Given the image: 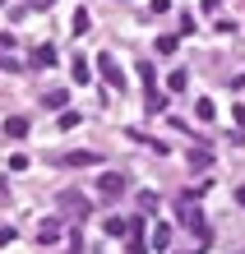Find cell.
<instances>
[{"instance_id":"6da1fadb","label":"cell","mask_w":245,"mask_h":254,"mask_svg":"<svg viewBox=\"0 0 245 254\" xmlns=\"http://www.w3.org/2000/svg\"><path fill=\"white\" fill-rule=\"evenodd\" d=\"M176 217H180V227H190V231H194V241H199V245H208V217L199 213V203H194V199H180Z\"/></svg>"},{"instance_id":"7a4b0ae2","label":"cell","mask_w":245,"mask_h":254,"mask_svg":"<svg viewBox=\"0 0 245 254\" xmlns=\"http://www.w3.org/2000/svg\"><path fill=\"white\" fill-rule=\"evenodd\" d=\"M56 208H60L65 217L83 222L88 213H93V199H88V194H79V190H60V194H56Z\"/></svg>"},{"instance_id":"3957f363","label":"cell","mask_w":245,"mask_h":254,"mask_svg":"<svg viewBox=\"0 0 245 254\" xmlns=\"http://www.w3.org/2000/svg\"><path fill=\"white\" fill-rule=\"evenodd\" d=\"M120 190H125V176H120V171H102V181H97V194H102V199L106 203L120 199Z\"/></svg>"},{"instance_id":"277c9868","label":"cell","mask_w":245,"mask_h":254,"mask_svg":"<svg viewBox=\"0 0 245 254\" xmlns=\"http://www.w3.org/2000/svg\"><path fill=\"white\" fill-rule=\"evenodd\" d=\"M97 74H102V79L111 83V88H120V83H125V79H120V65H116V56H111V51H102V56H97Z\"/></svg>"},{"instance_id":"5b68a950","label":"cell","mask_w":245,"mask_h":254,"mask_svg":"<svg viewBox=\"0 0 245 254\" xmlns=\"http://www.w3.org/2000/svg\"><path fill=\"white\" fill-rule=\"evenodd\" d=\"M60 236H65V227H60L56 217H47V222H42V227H37V241H42V245H56Z\"/></svg>"},{"instance_id":"8992f818","label":"cell","mask_w":245,"mask_h":254,"mask_svg":"<svg viewBox=\"0 0 245 254\" xmlns=\"http://www.w3.org/2000/svg\"><path fill=\"white\" fill-rule=\"evenodd\" d=\"M134 231V217H106V236H120V241H130Z\"/></svg>"},{"instance_id":"52a82bcc","label":"cell","mask_w":245,"mask_h":254,"mask_svg":"<svg viewBox=\"0 0 245 254\" xmlns=\"http://www.w3.org/2000/svg\"><path fill=\"white\" fill-rule=\"evenodd\" d=\"M0 129H5V139H23V134H28V121H23V116H5V125H0Z\"/></svg>"},{"instance_id":"ba28073f","label":"cell","mask_w":245,"mask_h":254,"mask_svg":"<svg viewBox=\"0 0 245 254\" xmlns=\"http://www.w3.org/2000/svg\"><path fill=\"white\" fill-rule=\"evenodd\" d=\"M60 162H65V167H97V153H83L79 148V153H65Z\"/></svg>"},{"instance_id":"9c48e42d","label":"cell","mask_w":245,"mask_h":254,"mask_svg":"<svg viewBox=\"0 0 245 254\" xmlns=\"http://www.w3.org/2000/svg\"><path fill=\"white\" fill-rule=\"evenodd\" d=\"M148 245H153V250H171V231H166L162 222H158V227L148 231Z\"/></svg>"},{"instance_id":"30bf717a","label":"cell","mask_w":245,"mask_h":254,"mask_svg":"<svg viewBox=\"0 0 245 254\" xmlns=\"http://www.w3.org/2000/svg\"><path fill=\"white\" fill-rule=\"evenodd\" d=\"M208 162H213L208 148H190V171H208Z\"/></svg>"},{"instance_id":"8fae6325","label":"cell","mask_w":245,"mask_h":254,"mask_svg":"<svg viewBox=\"0 0 245 254\" xmlns=\"http://www.w3.org/2000/svg\"><path fill=\"white\" fill-rule=\"evenodd\" d=\"M56 61H60V51H56V47H37V51H33V65H47V69H51Z\"/></svg>"},{"instance_id":"7c38bea8","label":"cell","mask_w":245,"mask_h":254,"mask_svg":"<svg viewBox=\"0 0 245 254\" xmlns=\"http://www.w3.org/2000/svg\"><path fill=\"white\" fill-rule=\"evenodd\" d=\"M166 88H171V93H185V88H190V74L185 69H171V74H166Z\"/></svg>"},{"instance_id":"4fadbf2b","label":"cell","mask_w":245,"mask_h":254,"mask_svg":"<svg viewBox=\"0 0 245 254\" xmlns=\"http://www.w3.org/2000/svg\"><path fill=\"white\" fill-rule=\"evenodd\" d=\"M144 102H148V111H153V116L166 111V93H158V88H148V97H144Z\"/></svg>"},{"instance_id":"5bb4252c","label":"cell","mask_w":245,"mask_h":254,"mask_svg":"<svg viewBox=\"0 0 245 254\" xmlns=\"http://www.w3.org/2000/svg\"><path fill=\"white\" fill-rule=\"evenodd\" d=\"M74 79H79V83H88V79H93V65H88L83 56H79V61H74Z\"/></svg>"},{"instance_id":"9a60e30c","label":"cell","mask_w":245,"mask_h":254,"mask_svg":"<svg viewBox=\"0 0 245 254\" xmlns=\"http://www.w3.org/2000/svg\"><path fill=\"white\" fill-rule=\"evenodd\" d=\"M194 116H199V121H213V102L199 97V102H194Z\"/></svg>"},{"instance_id":"2e32d148","label":"cell","mask_w":245,"mask_h":254,"mask_svg":"<svg viewBox=\"0 0 245 254\" xmlns=\"http://www.w3.org/2000/svg\"><path fill=\"white\" fill-rule=\"evenodd\" d=\"M139 213H148V217L158 213V194H139Z\"/></svg>"},{"instance_id":"e0dca14e","label":"cell","mask_w":245,"mask_h":254,"mask_svg":"<svg viewBox=\"0 0 245 254\" xmlns=\"http://www.w3.org/2000/svg\"><path fill=\"white\" fill-rule=\"evenodd\" d=\"M176 42L180 37H158V56H176Z\"/></svg>"},{"instance_id":"ac0fdd59","label":"cell","mask_w":245,"mask_h":254,"mask_svg":"<svg viewBox=\"0 0 245 254\" xmlns=\"http://www.w3.org/2000/svg\"><path fill=\"white\" fill-rule=\"evenodd\" d=\"M139 79H144L148 88H158V74H153V65H148V61H139Z\"/></svg>"},{"instance_id":"d6986e66","label":"cell","mask_w":245,"mask_h":254,"mask_svg":"<svg viewBox=\"0 0 245 254\" xmlns=\"http://www.w3.org/2000/svg\"><path fill=\"white\" fill-rule=\"evenodd\" d=\"M83 121V116L79 111H60V129H74V125H79Z\"/></svg>"},{"instance_id":"ffe728a7","label":"cell","mask_w":245,"mask_h":254,"mask_svg":"<svg viewBox=\"0 0 245 254\" xmlns=\"http://www.w3.org/2000/svg\"><path fill=\"white\" fill-rule=\"evenodd\" d=\"M88 23H93V19H88V9H79V14H74V33H79V37L88 33Z\"/></svg>"},{"instance_id":"44dd1931","label":"cell","mask_w":245,"mask_h":254,"mask_svg":"<svg viewBox=\"0 0 245 254\" xmlns=\"http://www.w3.org/2000/svg\"><path fill=\"white\" fill-rule=\"evenodd\" d=\"M47 107H65V88H51V93H47Z\"/></svg>"},{"instance_id":"7402d4cb","label":"cell","mask_w":245,"mask_h":254,"mask_svg":"<svg viewBox=\"0 0 245 254\" xmlns=\"http://www.w3.org/2000/svg\"><path fill=\"white\" fill-rule=\"evenodd\" d=\"M83 250V241H79V231H70V254H79Z\"/></svg>"},{"instance_id":"603a6c76","label":"cell","mask_w":245,"mask_h":254,"mask_svg":"<svg viewBox=\"0 0 245 254\" xmlns=\"http://www.w3.org/2000/svg\"><path fill=\"white\" fill-rule=\"evenodd\" d=\"M56 0H28V9H51Z\"/></svg>"},{"instance_id":"cb8c5ba5","label":"cell","mask_w":245,"mask_h":254,"mask_svg":"<svg viewBox=\"0 0 245 254\" xmlns=\"http://www.w3.org/2000/svg\"><path fill=\"white\" fill-rule=\"evenodd\" d=\"M14 241V227H0V245H9Z\"/></svg>"},{"instance_id":"d4e9b609","label":"cell","mask_w":245,"mask_h":254,"mask_svg":"<svg viewBox=\"0 0 245 254\" xmlns=\"http://www.w3.org/2000/svg\"><path fill=\"white\" fill-rule=\"evenodd\" d=\"M232 116H236V125L245 129V107H232Z\"/></svg>"},{"instance_id":"484cf974","label":"cell","mask_w":245,"mask_h":254,"mask_svg":"<svg viewBox=\"0 0 245 254\" xmlns=\"http://www.w3.org/2000/svg\"><path fill=\"white\" fill-rule=\"evenodd\" d=\"M236 203H241V208H245V190H236Z\"/></svg>"},{"instance_id":"4316f807","label":"cell","mask_w":245,"mask_h":254,"mask_svg":"<svg viewBox=\"0 0 245 254\" xmlns=\"http://www.w3.org/2000/svg\"><path fill=\"white\" fill-rule=\"evenodd\" d=\"M0 5H5V0H0Z\"/></svg>"}]
</instances>
